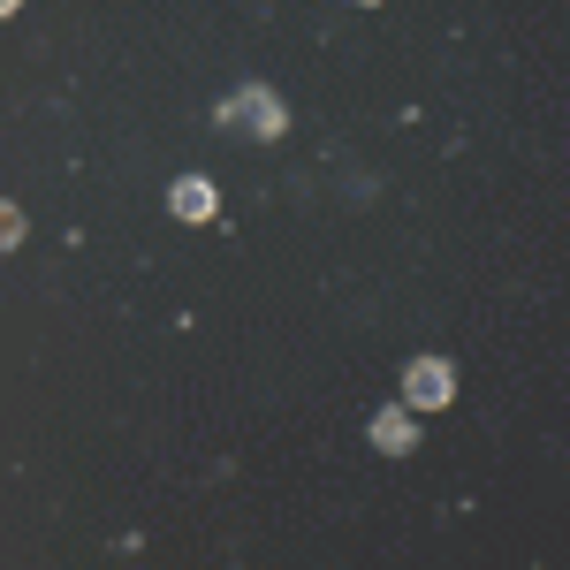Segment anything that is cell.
Segmentation results:
<instances>
[{
	"mask_svg": "<svg viewBox=\"0 0 570 570\" xmlns=\"http://www.w3.org/2000/svg\"><path fill=\"white\" fill-rule=\"evenodd\" d=\"M168 206H176V220H214V214H220V190H214L206 176H176Z\"/></svg>",
	"mask_w": 570,
	"mask_h": 570,
	"instance_id": "3",
	"label": "cell"
},
{
	"mask_svg": "<svg viewBox=\"0 0 570 570\" xmlns=\"http://www.w3.org/2000/svg\"><path fill=\"white\" fill-rule=\"evenodd\" d=\"M449 395H456V365H449V357H411V365H403V403H411V411H449Z\"/></svg>",
	"mask_w": 570,
	"mask_h": 570,
	"instance_id": "2",
	"label": "cell"
},
{
	"mask_svg": "<svg viewBox=\"0 0 570 570\" xmlns=\"http://www.w3.org/2000/svg\"><path fill=\"white\" fill-rule=\"evenodd\" d=\"M0 236H8V252L23 244V206H0Z\"/></svg>",
	"mask_w": 570,
	"mask_h": 570,
	"instance_id": "5",
	"label": "cell"
},
{
	"mask_svg": "<svg viewBox=\"0 0 570 570\" xmlns=\"http://www.w3.org/2000/svg\"><path fill=\"white\" fill-rule=\"evenodd\" d=\"M351 8H381V0H351Z\"/></svg>",
	"mask_w": 570,
	"mask_h": 570,
	"instance_id": "6",
	"label": "cell"
},
{
	"mask_svg": "<svg viewBox=\"0 0 570 570\" xmlns=\"http://www.w3.org/2000/svg\"><path fill=\"white\" fill-rule=\"evenodd\" d=\"M220 122H228V130H252V137H282V130H289L282 99H274L266 85H236V99L220 107Z\"/></svg>",
	"mask_w": 570,
	"mask_h": 570,
	"instance_id": "1",
	"label": "cell"
},
{
	"mask_svg": "<svg viewBox=\"0 0 570 570\" xmlns=\"http://www.w3.org/2000/svg\"><path fill=\"white\" fill-rule=\"evenodd\" d=\"M365 434H373V449H381V456H411V449H419V426H411V403H403V411H381V419H373Z\"/></svg>",
	"mask_w": 570,
	"mask_h": 570,
	"instance_id": "4",
	"label": "cell"
}]
</instances>
